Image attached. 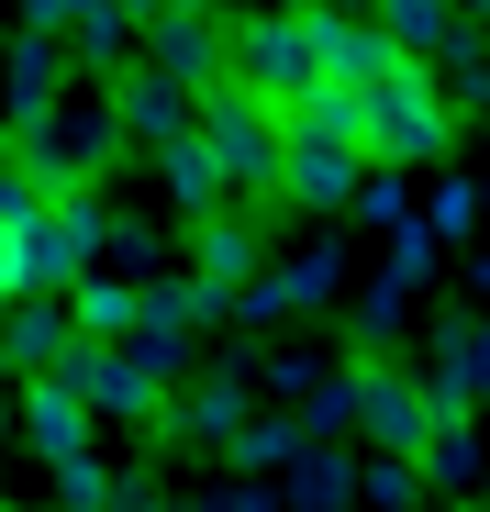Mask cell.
<instances>
[{"label": "cell", "mask_w": 490, "mask_h": 512, "mask_svg": "<svg viewBox=\"0 0 490 512\" xmlns=\"http://www.w3.org/2000/svg\"><path fill=\"white\" fill-rule=\"evenodd\" d=\"M335 290H346V256H279L234 312H245V323H290V312H323Z\"/></svg>", "instance_id": "4fadbf2b"}, {"label": "cell", "mask_w": 490, "mask_h": 512, "mask_svg": "<svg viewBox=\"0 0 490 512\" xmlns=\"http://www.w3.org/2000/svg\"><path fill=\"white\" fill-rule=\"evenodd\" d=\"M190 134L212 145V167H223V190H234V212H257V201H279V112L268 101H245L234 90V78H223V90L212 101H190Z\"/></svg>", "instance_id": "3957f363"}, {"label": "cell", "mask_w": 490, "mask_h": 512, "mask_svg": "<svg viewBox=\"0 0 490 512\" xmlns=\"http://www.w3.org/2000/svg\"><path fill=\"white\" fill-rule=\"evenodd\" d=\"M479 512H490V490H479Z\"/></svg>", "instance_id": "d4e9b609"}, {"label": "cell", "mask_w": 490, "mask_h": 512, "mask_svg": "<svg viewBox=\"0 0 490 512\" xmlns=\"http://www.w3.org/2000/svg\"><path fill=\"white\" fill-rule=\"evenodd\" d=\"M357 501V457L346 446H301L290 457V512H346Z\"/></svg>", "instance_id": "2e32d148"}, {"label": "cell", "mask_w": 490, "mask_h": 512, "mask_svg": "<svg viewBox=\"0 0 490 512\" xmlns=\"http://www.w3.org/2000/svg\"><path fill=\"white\" fill-rule=\"evenodd\" d=\"M0 435H12V401H0Z\"/></svg>", "instance_id": "cb8c5ba5"}, {"label": "cell", "mask_w": 490, "mask_h": 512, "mask_svg": "<svg viewBox=\"0 0 490 512\" xmlns=\"http://www.w3.org/2000/svg\"><path fill=\"white\" fill-rule=\"evenodd\" d=\"M435 256H446V245H435L424 223H401V234H390V268H379V290H390V301H413V290L435 279Z\"/></svg>", "instance_id": "ac0fdd59"}, {"label": "cell", "mask_w": 490, "mask_h": 512, "mask_svg": "<svg viewBox=\"0 0 490 512\" xmlns=\"http://www.w3.org/2000/svg\"><path fill=\"white\" fill-rule=\"evenodd\" d=\"M245 423H257V379H245V368H212V379H190L179 401H168V435H190V446H234L245 435Z\"/></svg>", "instance_id": "9c48e42d"}, {"label": "cell", "mask_w": 490, "mask_h": 512, "mask_svg": "<svg viewBox=\"0 0 490 512\" xmlns=\"http://www.w3.org/2000/svg\"><path fill=\"white\" fill-rule=\"evenodd\" d=\"M346 401H357V435H368L379 457H413V446H424V390L401 379V368H379V357L346 368Z\"/></svg>", "instance_id": "ba28073f"}, {"label": "cell", "mask_w": 490, "mask_h": 512, "mask_svg": "<svg viewBox=\"0 0 490 512\" xmlns=\"http://www.w3.org/2000/svg\"><path fill=\"white\" fill-rule=\"evenodd\" d=\"M67 390L90 401L101 423H168V390H156V379H145L134 357H101V346H90V357L67 368Z\"/></svg>", "instance_id": "7c38bea8"}, {"label": "cell", "mask_w": 490, "mask_h": 512, "mask_svg": "<svg viewBox=\"0 0 490 512\" xmlns=\"http://www.w3.org/2000/svg\"><path fill=\"white\" fill-rule=\"evenodd\" d=\"M12 423H23V446H34L45 468H78V457H101V446H90V435H101V412L78 401L67 379H23V390H12Z\"/></svg>", "instance_id": "52a82bcc"}, {"label": "cell", "mask_w": 490, "mask_h": 512, "mask_svg": "<svg viewBox=\"0 0 490 512\" xmlns=\"http://www.w3.org/2000/svg\"><path fill=\"white\" fill-rule=\"evenodd\" d=\"M346 223H379V234H401V223H413V179L368 167V190H357V212H346Z\"/></svg>", "instance_id": "44dd1931"}, {"label": "cell", "mask_w": 490, "mask_h": 512, "mask_svg": "<svg viewBox=\"0 0 490 512\" xmlns=\"http://www.w3.org/2000/svg\"><path fill=\"white\" fill-rule=\"evenodd\" d=\"M435 401H457V412H479L490 401V312H457L446 334H435V379H424Z\"/></svg>", "instance_id": "9a60e30c"}, {"label": "cell", "mask_w": 490, "mask_h": 512, "mask_svg": "<svg viewBox=\"0 0 490 512\" xmlns=\"http://www.w3.org/2000/svg\"><path fill=\"white\" fill-rule=\"evenodd\" d=\"M290 134V123H279ZM368 190V156L357 145H323V134H290L279 145V212H323V223H346Z\"/></svg>", "instance_id": "5b68a950"}, {"label": "cell", "mask_w": 490, "mask_h": 512, "mask_svg": "<svg viewBox=\"0 0 490 512\" xmlns=\"http://www.w3.org/2000/svg\"><path fill=\"white\" fill-rule=\"evenodd\" d=\"M0 390H12V346H0Z\"/></svg>", "instance_id": "603a6c76"}, {"label": "cell", "mask_w": 490, "mask_h": 512, "mask_svg": "<svg viewBox=\"0 0 490 512\" xmlns=\"http://www.w3.org/2000/svg\"><path fill=\"white\" fill-rule=\"evenodd\" d=\"M457 145V101H446V78L401 56L379 90H368V167H390V179H413L424 156Z\"/></svg>", "instance_id": "7a4b0ae2"}, {"label": "cell", "mask_w": 490, "mask_h": 512, "mask_svg": "<svg viewBox=\"0 0 490 512\" xmlns=\"http://www.w3.org/2000/svg\"><path fill=\"white\" fill-rule=\"evenodd\" d=\"M0 346H12L23 379H67L78 357H90V346H78V323H67V301H12V312H0Z\"/></svg>", "instance_id": "8fae6325"}, {"label": "cell", "mask_w": 490, "mask_h": 512, "mask_svg": "<svg viewBox=\"0 0 490 512\" xmlns=\"http://www.w3.org/2000/svg\"><path fill=\"white\" fill-rule=\"evenodd\" d=\"M268 212L279 201H257V212H212V223H190V279L234 312L245 290H257L268 268H279V245H268Z\"/></svg>", "instance_id": "277c9868"}, {"label": "cell", "mask_w": 490, "mask_h": 512, "mask_svg": "<svg viewBox=\"0 0 490 512\" xmlns=\"http://www.w3.org/2000/svg\"><path fill=\"white\" fill-rule=\"evenodd\" d=\"M301 446H312V435H301V423H290V412H257V423H245V435H234L223 457H234V468H290Z\"/></svg>", "instance_id": "e0dca14e"}, {"label": "cell", "mask_w": 490, "mask_h": 512, "mask_svg": "<svg viewBox=\"0 0 490 512\" xmlns=\"http://www.w3.org/2000/svg\"><path fill=\"white\" fill-rule=\"evenodd\" d=\"M223 78L290 123V112L323 90V12H257V23H223Z\"/></svg>", "instance_id": "6da1fadb"}, {"label": "cell", "mask_w": 490, "mask_h": 512, "mask_svg": "<svg viewBox=\"0 0 490 512\" xmlns=\"http://www.w3.org/2000/svg\"><path fill=\"white\" fill-rule=\"evenodd\" d=\"M357 501L368 512H424V468L413 457H379V468H357Z\"/></svg>", "instance_id": "d6986e66"}, {"label": "cell", "mask_w": 490, "mask_h": 512, "mask_svg": "<svg viewBox=\"0 0 490 512\" xmlns=\"http://www.w3.org/2000/svg\"><path fill=\"white\" fill-rule=\"evenodd\" d=\"M479 223H490V212H479V179H446V190H435V212H424V234H435V245H468Z\"/></svg>", "instance_id": "ffe728a7"}, {"label": "cell", "mask_w": 490, "mask_h": 512, "mask_svg": "<svg viewBox=\"0 0 490 512\" xmlns=\"http://www.w3.org/2000/svg\"><path fill=\"white\" fill-rule=\"evenodd\" d=\"M112 123H123V145L168 156V145L190 134V90H179V78H156V67H123V78H112Z\"/></svg>", "instance_id": "30bf717a"}, {"label": "cell", "mask_w": 490, "mask_h": 512, "mask_svg": "<svg viewBox=\"0 0 490 512\" xmlns=\"http://www.w3.org/2000/svg\"><path fill=\"white\" fill-rule=\"evenodd\" d=\"M201 512H268V490H212Z\"/></svg>", "instance_id": "7402d4cb"}, {"label": "cell", "mask_w": 490, "mask_h": 512, "mask_svg": "<svg viewBox=\"0 0 490 512\" xmlns=\"http://www.w3.org/2000/svg\"><path fill=\"white\" fill-rule=\"evenodd\" d=\"M134 67H156L190 101H212L223 90V23L212 12H134Z\"/></svg>", "instance_id": "8992f818"}, {"label": "cell", "mask_w": 490, "mask_h": 512, "mask_svg": "<svg viewBox=\"0 0 490 512\" xmlns=\"http://www.w3.org/2000/svg\"><path fill=\"white\" fill-rule=\"evenodd\" d=\"M145 179H156V201H168L179 223H212V212H234V190H223V167H212V145H201V134H179L168 156H145Z\"/></svg>", "instance_id": "5bb4252c"}]
</instances>
